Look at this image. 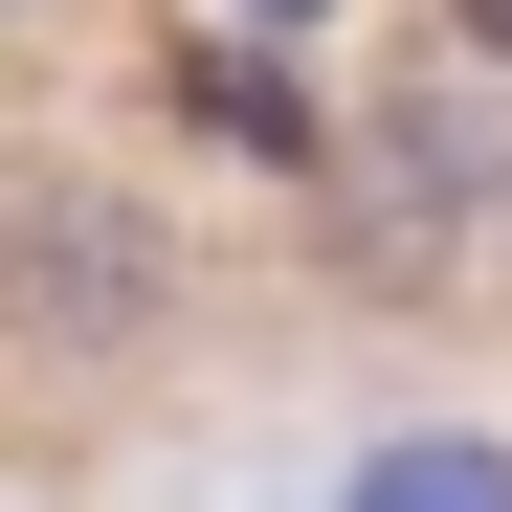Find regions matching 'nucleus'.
I'll use <instances>...</instances> for the list:
<instances>
[{
    "label": "nucleus",
    "instance_id": "obj_1",
    "mask_svg": "<svg viewBox=\"0 0 512 512\" xmlns=\"http://www.w3.org/2000/svg\"><path fill=\"white\" fill-rule=\"evenodd\" d=\"M379 512H512L490 468H446V446H423V468H379Z\"/></svg>",
    "mask_w": 512,
    "mask_h": 512
},
{
    "label": "nucleus",
    "instance_id": "obj_2",
    "mask_svg": "<svg viewBox=\"0 0 512 512\" xmlns=\"http://www.w3.org/2000/svg\"><path fill=\"white\" fill-rule=\"evenodd\" d=\"M446 23H468V45H512V0H446Z\"/></svg>",
    "mask_w": 512,
    "mask_h": 512
}]
</instances>
